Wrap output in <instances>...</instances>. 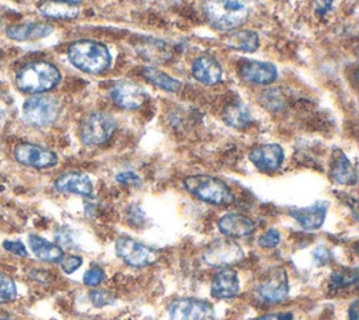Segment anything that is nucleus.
I'll return each instance as SVG.
<instances>
[{"instance_id":"obj_38","label":"nucleus","mask_w":359,"mask_h":320,"mask_svg":"<svg viewBox=\"0 0 359 320\" xmlns=\"http://www.w3.org/2000/svg\"><path fill=\"white\" fill-rule=\"evenodd\" d=\"M278 320H293V314H292V313H289V312H286V313H280V314L278 316Z\"/></svg>"},{"instance_id":"obj_21","label":"nucleus","mask_w":359,"mask_h":320,"mask_svg":"<svg viewBox=\"0 0 359 320\" xmlns=\"http://www.w3.org/2000/svg\"><path fill=\"white\" fill-rule=\"evenodd\" d=\"M28 246L31 251L42 261L59 262L63 258V250L59 244L50 243L38 234L28 236Z\"/></svg>"},{"instance_id":"obj_16","label":"nucleus","mask_w":359,"mask_h":320,"mask_svg":"<svg viewBox=\"0 0 359 320\" xmlns=\"http://www.w3.org/2000/svg\"><path fill=\"white\" fill-rule=\"evenodd\" d=\"M240 281L233 268H222L212 281L210 295L216 299H231L238 295Z\"/></svg>"},{"instance_id":"obj_31","label":"nucleus","mask_w":359,"mask_h":320,"mask_svg":"<svg viewBox=\"0 0 359 320\" xmlns=\"http://www.w3.org/2000/svg\"><path fill=\"white\" fill-rule=\"evenodd\" d=\"M90 300L95 307H102L114 302V295L104 289H94L90 292Z\"/></svg>"},{"instance_id":"obj_29","label":"nucleus","mask_w":359,"mask_h":320,"mask_svg":"<svg viewBox=\"0 0 359 320\" xmlns=\"http://www.w3.org/2000/svg\"><path fill=\"white\" fill-rule=\"evenodd\" d=\"M358 281V271H342V272H335L331 278V285L337 288H345L351 284H356Z\"/></svg>"},{"instance_id":"obj_11","label":"nucleus","mask_w":359,"mask_h":320,"mask_svg":"<svg viewBox=\"0 0 359 320\" xmlns=\"http://www.w3.org/2000/svg\"><path fill=\"white\" fill-rule=\"evenodd\" d=\"M14 157L18 163L34 168H49L57 163L55 152L34 143H20L14 149Z\"/></svg>"},{"instance_id":"obj_19","label":"nucleus","mask_w":359,"mask_h":320,"mask_svg":"<svg viewBox=\"0 0 359 320\" xmlns=\"http://www.w3.org/2000/svg\"><path fill=\"white\" fill-rule=\"evenodd\" d=\"M240 74L248 83L269 84L276 79L278 72L272 63L251 60V62H245L241 66Z\"/></svg>"},{"instance_id":"obj_36","label":"nucleus","mask_w":359,"mask_h":320,"mask_svg":"<svg viewBox=\"0 0 359 320\" xmlns=\"http://www.w3.org/2000/svg\"><path fill=\"white\" fill-rule=\"evenodd\" d=\"M116 180L119 181V182H123V184H128V185H137V184H140V178H139V175H136L135 173H132V171H125V173H121V174H118L116 175Z\"/></svg>"},{"instance_id":"obj_8","label":"nucleus","mask_w":359,"mask_h":320,"mask_svg":"<svg viewBox=\"0 0 359 320\" xmlns=\"http://www.w3.org/2000/svg\"><path fill=\"white\" fill-rule=\"evenodd\" d=\"M258 295L266 303H280L289 296V281L283 267H273L257 286Z\"/></svg>"},{"instance_id":"obj_34","label":"nucleus","mask_w":359,"mask_h":320,"mask_svg":"<svg viewBox=\"0 0 359 320\" xmlns=\"http://www.w3.org/2000/svg\"><path fill=\"white\" fill-rule=\"evenodd\" d=\"M81 262H83V258L79 255H67L60 260L62 269L66 274H73L76 269H79L81 267Z\"/></svg>"},{"instance_id":"obj_2","label":"nucleus","mask_w":359,"mask_h":320,"mask_svg":"<svg viewBox=\"0 0 359 320\" xmlns=\"http://www.w3.org/2000/svg\"><path fill=\"white\" fill-rule=\"evenodd\" d=\"M203 11L209 22L220 31L240 28L250 13L245 0H205Z\"/></svg>"},{"instance_id":"obj_17","label":"nucleus","mask_w":359,"mask_h":320,"mask_svg":"<svg viewBox=\"0 0 359 320\" xmlns=\"http://www.w3.org/2000/svg\"><path fill=\"white\" fill-rule=\"evenodd\" d=\"M55 188L65 194H77L81 196H90L93 194V182L87 174L69 171L62 174L55 181Z\"/></svg>"},{"instance_id":"obj_25","label":"nucleus","mask_w":359,"mask_h":320,"mask_svg":"<svg viewBox=\"0 0 359 320\" xmlns=\"http://www.w3.org/2000/svg\"><path fill=\"white\" fill-rule=\"evenodd\" d=\"M143 76L146 77V80L149 83H151L153 86L158 87V88H163L165 91H171V93H175L181 88V81L171 77L170 74L164 73L163 70H158L156 67H144L143 69Z\"/></svg>"},{"instance_id":"obj_14","label":"nucleus","mask_w":359,"mask_h":320,"mask_svg":"<svg viewBox=\"0 0 359 320\" xmlns=\"http://www.w3.org/2000/svg\"><path fill=\"white\" fill-rule=\"evenodd\" d=\"M219 230L226 237L238 239V237H247L254 233L255 223L241 213H226L223 215L217 222Z\"/></svg>"},{"instance_id":"obj_3","label":"nucleus","mask_w":359,"mask_h":320,"mask_svg":"<svg viewBox=\"0 0 359 320\" xmlns=\"http://www.w3.org/2000/svg\"><path fill=\"white\" fill-rule=\"evenodd\" d=\"M69 60L86 73H102L111 65L108 48L97 41L81 39L73 42L67 49Z\"/></svg>"},{"instance_id":"obj_12","label":"nucleus","mask_w":359,"mask_h":320,"mask_svg":"<svg viewBox=\"0 0 359 320\" xmlns=\"http://www.w3.org/2000/svg\"><path fill=\"white\" fill-rule=\"evenodd\" d=\"M285 159L283 149L278 143H265L255 146L250 152V160L261 171H275L278 170Z\"/></svg>"},{"instance_id":"obj_10","label":"nucleus","mask_w":359,"mask_h":320,"mask_svg":"<svg viewBox=\"0 0 359 320\" xmlns=\"http://www.w3.org/2000/svg\"><path fill=\"white\" fill-rule=\"evenodd\" d=\"M168 313L170 320H209L212 317V306L201 299L181 298L170 305Z\"/></svg>"},{"instance_id":"obj_26","label":"nucleus","mask_w":359,"mask_h":320,"mask_svg":"<svg viewBox=\"0 0 359 320\" xmlns=\"http://www.w3.org/2000/svg\"><path fill=\"white\" fill-rule=\"evenodd\" d=\"M224 121L237 129L245 128L250 122H251V114L250 109L247 108V105H244L243 102L237 101L230 104L226 109H224Z\"/></svg>"},{"instance_id":"obj_32","label":"nucleus","mask_w":359,"mask_h":320,"mask_svg":"<svg viewBox=\"0 0 359 320\" xmlns=\"http://www.w3.org/2000/svg\"><path fill=\"white\" fill-rule=\"evenodd\" d=\"M280 234L276 229H269L258 239V246L262 248H273L279 244Z\"/></svg>"},{"instance_id":"obj_18","label":"nucleus","mask_w":359,"mask_h":320,"mask_svg":"<svg viewBox=\"0 0 359 320\" xmlns=\"http://www.w3.org/2000/svg\"><path fill=\"white\" fill-rule=\"evenodd\" d=\"M192 74L198 81L212 86L222 80L223 70H222L220 63L215 58L202 55L194 60Z\"/></svg>"},{"instance_id":"obj_22","label":"nucleus","mask_w":359,"mask_h":320,"mask_svg":"<svg viewBox=\"0 0 359 320\" xmlns=\"http://www.w3.org/2000/svg\"><path fill=\"white\" fill-rule=\"evenodd\" d=\"M223 44L236 51L254 52L259 46V36L250 29H233L223 36Z\"/></svg>"},{"instance_id":"obj_33","label":"nucleus","mask_w":359,"mask_h":320,"mask_svg":"<svg viewBox=\"0 0 359 320\" xmlns=\"http://www.w3.org/2000/svg\"><path fill=\"white\" fill-rule=\"evenodd\" d=\"M3 248L7 250L8 253L14 254V255H18V257H27L28 255V251H27L24 243L20 241V240H4L3 241Z\"/></svg>"},{"instance_id":"obj_27","label":"nucleus","mask_w":359,"mask_h":320,"mask_svg":"<svg viewBox=\"0 0 359 320\" xmlns=\"http://www.w3.org/2000/svg\"><path fill=\"white\" fill-rule=\"evenodd\" d=\"M137 52L150 60H167L171 56L170 48L156 39H146L144 42L136 45Z\"/></svg>"},{"instance_id":"obj_5","label":"nucleus","mask_w":359,"mask_h":320,"mask_svg":"<svg viewBox=\"0 0 359 320\" xmlns=\"http://www.w3.org/2000/svg\"><path fill=\"white\" fill-rule=\"evenodd\" d=\"M59 101L55 97L35 94L29 97L22 105L24 119L36 128H43L50 125L59 115Z\"/></svg>"},{"instance_id":"obj_35","label":"nucleus","mask_w":359,"mask_h":320,"mask_svg":"<svg viewBox=\"0 0 359 320\" xmlns=\"http://www.w3.org/2000/svg\"><path fill=\"white\" fill-rule=\"evenodd\" d=\"M313 257H314V260H316V262H317L318 265H325L327 262L331 261L332 254L330 253L328 248H325V247L321 246V247H317V248L314 250Z\"/></svg>"},{"instance_id":"obj_20","label":"nucleus","mask_w":359,"mask_h":320,"mask_svg":"<svg viewBox=\"0 0 359 320\" xmlns=\"http://www.w3.org/2000/svg\"><path fill=\"white\" fill-rule=\"evenodd\" d=\"M53 27L46 22H25L8 27L6 35L13 41H35L50 35Z\"/></svg>"},{"instance_id":"obj_9","label":"nucleus","mask_w":359,"mask_h":320,"mask_svg":"<svg viewBox=\"0 0 359 320\" xmlns=\"http://www.w3.org/2000/svg\"><path fill=\"white\" fill-rule=\"evenodd\" d=\"M118 257L130 267H146L157 260V251L130 237H119L115 244Z\"/></svg>"},{"instance_id":"obj_37","label":"nucleus","mask_w":359,"mask_h":320,"mask_svg":"<svg viewBox=\"0 0 359 320\" xmlns=\"http://www.w3.org/2000/svg\"><path fill=\"white\" fill-rule=\"evenodd\" d=\"M348 316H349V320H358V300H353L349 310H348Z\"/></svg>"},{"instance_id":"obj_39","label":"nucleus","mask_w":359,"mask_h":320,"mask_svg":"<svg viewBox=\"0 0 359 320\" xmlns=\"http://www.w3.org/2000/svg\"><path fill=\"white\" fill-rule=\"evenodd\" d=\"M56 1H63V3H70V4H77V3H80V1H83V0H56Z\"/></svg>"},{"instance_id":"obj_23","label":"nucleus","mask_w":359,"mask_h":320,"mask_svg":"<svg viewBox=\"0 0 359 320\" xmlns=\"http://www.w3.org/2000/svg\"><path fill=\"white\" fill-rule=\"evenodd\" d=\"M331 177L334 181L349 185L356 182V171L355 167L351 164L349 159L342 153L341 150H337L334 153V160L331 164Z\"/></svg>"},{"instance_id":"obj_24","label":"nucleus","mask_w":359,"mask_h":320,"mask_svg":"<svg viewBox=\"0 0 359 320\" xmlns=\"http://www.w3.org/2000/svg\"><path fill=\"white\" fill-rule=\"evenodd\" d=\"M39 13L48 18L72 20L79 15L80 10L76 4L56 1V0H46L39 6Z\"/></svg>"},{"instance_id":"obj_13","label":"nucleus","mask_w":359,"mask_h":320,"mask_svg":"<svg viewBox=\"0 0 359 320\" xmlns=\"http://www.w3.org/2000/svg\"><path fill=\"white\" fill-rule=\"evenodd\" d=\"M109 95L118 107L125 108V109H136L146 100L144 90L139 84H135L132 81L116 83L111 88Z\"/></svg>"},{"instance_id":"obj_7","label":"nucleus","mask_w":359,"mask_h":320,"mask_svg":"<svg viewBox=\"0 0 359 320\" xmlns=\"http://www.w3.org/2000/svg\"><path fill=\"white\" fill-rule=\"evenodd\" d=\"M203 261L213 268H229L244 258L243 248L230 239L212 241L202 254Z\"/></svg>"},{"instance_id":"obj_28","label":"nucleus","mask_w":359,"mask_h":320,"mask_svg":"<svg viewBox=\"0 0 359 320\" xmlns=\"http://www.w3.org/2000/svg\"><path fill=\"white\" fill-rule=\"evenodd\" d=\"M17 299V285L7 275L0 272V303H10Z\"/></svg>"},{"instance_id":"obj_15","label":"nucleus","mask_w":359,"mask_h":320,"mask_svg":"<svg viewBox=\"0 0 359 320\" xmlns=\"http://www.w3.org/2000/svg\"><path fill=\"white\" fill-rule=\"evenodd\" d=\"M328 204L324 201H318L306 208H294L289 211V215L304 229L316 230L323 226L325 215H327Z\"/></svg>"},{"instance_id":"obj_30","label":"nucleus","mask_w":359,"mask_h":320,"mask_svg":"<svg viewBox=\"0 0 359 320\" xmlns=\"http://www.w3.org/2000/svg\"><path fill=\"white\" fill-rule=\"evenodd\" d=\"M104 278H105L104 269L98 265H94L86 271V274L83 276V282L87 286H97L104 281Z\"/></svg>"},{"instance_id":"obj_4","label":"nucleus","mask_w":359,"mask_h":320,"mask_svg":"<svg viewBox=\"0 0 359 320\" xmlns=\"http://www.w3.org/2000/svg\"><path fill=\"white\" fill-rule=\"evenodd\" d=\"M184 187L201 201L213 205H230L236 199L233 191L224 181L208 174L187 177L184 180Z\"/></svg>"},{"instance_id":"obj_6","label":"nucleus","mask_w":359,"mask_h":320,"mask_svg":"<svg viewBox=\"0 0 359 320\" xmlns=\"http://www.w3.org/2000/svg\"><path fill=\"white\" fill-rule=\"evenodd\" d=\"M116 129L115 118L102 111L90 114L80 128V138L86 145H101L107 142Z\"/></svg>"},{"instance_id":"obj_1","label":"nucleus","mask_w":359,"mask_h":320,"mask_svg":"<svg viewBox=\"0 0 359 320\" xmlns=\"http://www.w3.org/2000/svg\"><path fill=\"white\" fill-rule=\"evenodd\" d=\"M60 79V72L55 65L45 60H36L22 66L18 70L15 84L24 93L43 94L55 88Z\"/></svg>"}]
</instances>
